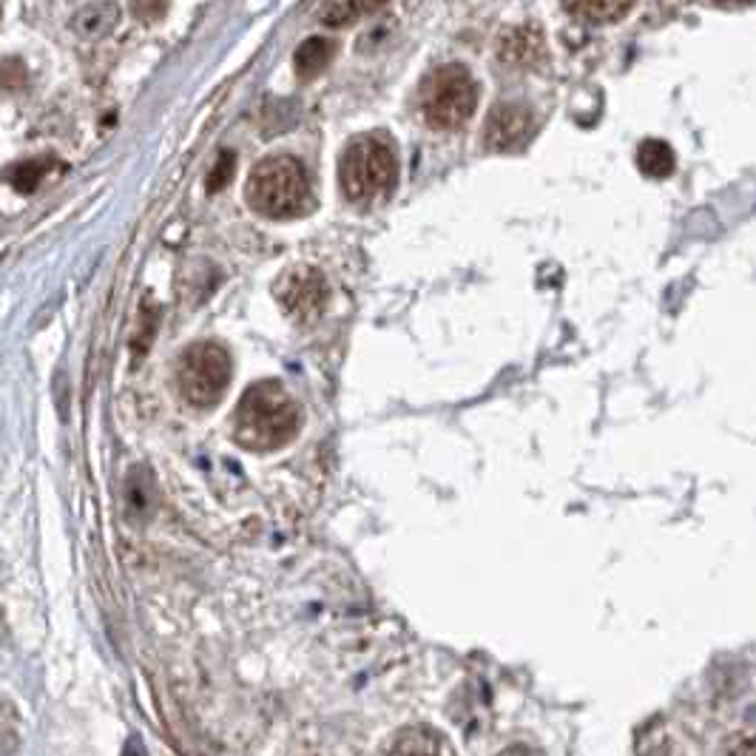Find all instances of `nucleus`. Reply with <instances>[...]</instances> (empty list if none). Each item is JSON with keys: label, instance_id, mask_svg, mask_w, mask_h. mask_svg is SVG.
<instances>
[{"label": "nucleus", "instance_id": "obj_1", "mask_svg": "<svg viewBox=\"0 0 756 756\" xmlns=\"http://www.w3.org/2000/svg\"><path fill=\"white\" fill-rule=\"evenodd\" d=\"M302 427V410L279 381H259L248 387L233 410V438L251 452H271L285 447Z\"/></svg>", "mask_w": 756, "mask_h": 756}, {"label": "nucleus", "instance_id": "obj_2", "mask_svg": "<svg viewBox=\"0 0 756 756\" xmlns=\"http://www.w3.org/2000/svg\"><path fill=\"white\" fill-rule=\"evenodd\" d=\"M248 202L267 219H291L311 211L313 193L305 168L293 157H267L248 179Z\"/></svg>", "mask_w": 756, "mask_h": 756}, {"label": "nucleus", "instance_id": "obj_3", "mask_svg": "<svg viewBox=\"0 0 756 756\" xmlns=\"http://www.w3.org/2000/svg\"><path fill=\"white\" fill-rule=\"evenodd\" d=\"M396 154L381 137H358L342 154L338 182L350 202H372L396 186Z\"/></svg>", "mask_w": 756, "mask_h": 756}, {"label": "nucleus", "instance_id": "obj_4", "mask_svg": "<svg viewBox=\"0 0 756 756\" xmlns=\"http://www.w3.org/2000/svg\"><path fill=\"white\" fill-rule=\"evenodd\" d=\"M477 86L464 66H444L430 74L421 92V112L438 132L461 128L475 114Z\"/></svg>", "mask_w": 756, "mask_h": 756}, {"label": "nucleus", "instance_id": "obj_5", "mask_svg": "<svg viewBox=\"0 0 756 756\" xmlns=\"http://www.w3.org/2000/svg\"><path fill=\"white\" fill-rule=\"evenodd\" d=\"M177 381L188 405H217L231 385V356L217 342H199V345L188 347L179 358Z\"/></svg>", "mask_w": 756, "mask_h": 756}, {"label": "nucleus", "instance_id": "obj_6", "mask_svg": "<svg viewBox=\"0 0 756 756\" xmlns=\"http://www.w3.org/2000/svg\"><path fill=\"white\" fill-rule=\"evenodd\" d=\"M532 132H535V117L529 108L504 103V106L492 108L490 119H486L484 146L490 151H517L529 143Z\"/></svg>", "mask_w": 756, "mask_h": 756}, {"label": "nucleus", "instance_id": "obj_7", "mask_svg": "<svg viewBox=\"0 0 756 756\" xmlns=\"http://www.w3.org/2000/svg\"><path fill=\"white\" fill-rule=\"evenodd\" d=\"M279 298H282V305L287 307L291 316L307 322V318L318 316L322 307H325V279H322L318 271H313V267H296V271L287 273L282 287H279Z\"/></svg>", "mask_w": 756, "mask_h": 756}, {"label": "nucleus", "instance_id": "obj_8", "mask_svg": "<svg viewBox=\"0 0 756 756\" xmlns=\"http://www.w3.org/2000/svg\"><path fill=\"white\" fill-rule=\"evenodd\" d=\"M566 12L586 23H615L626 18L634 7V0H564Z\"/></svg>", "mask_w": 756, "mask_h": 756}, {"label": "nucleus", "instance_id": "obj_9", "mask_svg": "<svg viewBox=\"0 0 756 756\" xmlns=\"http://www.w3.org/2000/svg\"><path fill=\"white\" fill-rule=\"evenodd\" d=\"M540 54H544V40L535 29H515L501 43V60L512 66H535Z\"/></svg>", "mask_w": 756, "mask_h": 756}, {"label": "nucleus", "instance_id": "obj_10", "mask_svg": "<svg viewBox=\"0 0 756 756\" xmlns=\"http://www.w3.org/2000/svg\"><path fill=\"white\" fill-rule=\"evenodd\" d=\"M637 168L651 179H665L674 174V151L663 139H645L637 148Z\"/></svg>", "mask_w": 756, "mask_h": 756}, {"label": "nucleus", "instance_id": "obj_11", "mask_svg": "<svg viewBox=\"0 0 756 756\" xmlns=\"http://www.w3.org/2000/svg\"><path fill=\"white\" fill-rule=\"evenodd\" d=\"M333 54H336V43L327 38H311L307 43H302L296 57H293L298 77L311 80V77H316V74L325 72L327 63L333 60Z\"/></svg>", "mask_w": 756, "mask_h": 756}, {"label": "nucleus", "instance_id": "obj_12", "mask_svg": "<svg viewBox=\"0 0 756 756\" xmlns=\"http://www.w3.org/2000/svg\"><path fill=\"white\" fill-rule=\"evenodd\" d=\"M52 168H54V159H46V157L27 159V162H18V166L9 168L7 179L12 182L14 191L34 193L40 186H43V179H49V171H52Z\"/></svg>", "mask_w": 756, "mask_h": 756}, {"label": "nucleus", "instance_id": "obj_13", "mask_svg": "<svg viewBox=\"0 0 756 756\" xmlns=\"http://www.w3.org/2000/svg\"><path fill=\"white\" fill-rule=\"evenodd\" d=\"M387 0H350V3H345V7H338L336 12H330V23L333 27H342V23H350L353 18H358V14H367L372 12V9L385 7Z\"/></svg>", "mask_w": 756, "mask_h": 756}, {"label": "nucleus", "instance_id": "obj_14", "mask_svg": "<svg viewBox=\"0 0 756 756\" xmlns=\"http://www.w3.org/2000/svg\"><path fill=\"white\" fill-rule=\"evenodd\" d=\"M233 177V154H222V159L217 162V168H213V174L208 177V188L211 191H219L222 186H228Z\"/></svg>", "mask_w": 756, "mask_h": 756}, {"label": "nucleus", "instance_id": "obj_15", "mask_svg": "<svg viewBox=\"0 0 756 756\" xmlns=\"http://www.w3.org/2000/svg\"><path fill=\"white\" fill-rule=\"evenodd\" d=\"M716 7H725V9H745L750 7L754 0H714Z\"/></svg>", "mask_w": 756, "mask_h": 756}]
</instances>
